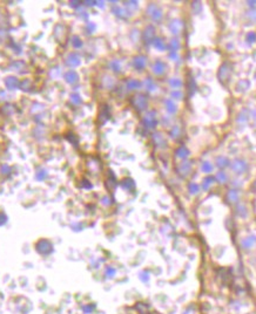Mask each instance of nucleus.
<instances>
[{
  "mask_svg": "<svg viewBox=\"0 0 256 314\" xmlns=\"http://www.w3.org/2000/svg\"><path fill=\"white\" fill-rule=\"evenodd\" d=\"M231 169L236 172V174H242L247 170V163L241 161V159H235L233 162V165H231Z\"/></svg>",
  "mask_w": 256,
  "mask_h": 314,
  "instance_id": "1",
  "label": "nucleus"
},
{
  "mask_svg": "<svg viewBox=\"0 0 256 314\" xmlns=\"http://www.w3.org/2000/svg\"><path fill=\"white\" fill-rule=\"evenodd\" d=\"M229 73H230L229 64H228V63H223V64L221 66L220 70H219V74H217V76H219V79H220L221 81H224V80H227V79H228V76H229Z\"/></svg>",
  "mask_w": 256,
  "mask_h": 314,
  "instance_id": "2",
  "label": "nucleus"
},
{
  "mask_svg": "<svg viewBox=\"0 0 256 314\" xmlns=\"http://www.w3.org/2000/svg\"><path fill=\"white\" fill-rule=\"evenodd\" d=\"M256 244V237L255 236H249V237H247L246 239H243L242 240V247L243 249H250V247H253L254 245Z\"/></svg>",
  "mask_w": 256,
  "mask_h": 314,
  "instance_id": "3",
  "label": "nucleus"
},
{
  "mask_svg": "<svg viewBox=\"0 0 256 314\" xmlns=\"http://www.w3.org/2000/svg\"><path fill=\"white\" fill-rule=\"evenodd\" d=\"M227 197H228V200H229V202H231V203H236V202L239 200V192H237L236 190H229Z\"/></svg>",
  "mask_w": 256,
  "mask_h": 314,
  "instance_id": "4",
  "label": "nucleus"
},
{
  "mask_svg": "<svg viewBox=\"0 0 256 314\" xmlns=\"http://www.w3.org/2000/svg\"><path fill=\"white\" fill-rule=\"evenodd\" d=\"M213 183H214V177H213V176H208V177H206V178L203 179V182H202V189H203V190H208V189L212 187Z\"/></svg>",
  "mask_w": 256,
  "mask_h": 314,
  "instance_id": "5",
  "label": "nucleus"
},
{
  "mask_svg": "<svg viewBox=\"0 0 256 314\" xmlns=\"http://www.w3.org/2000/svg\"><path fill=\"white\" fill-rule=\"evenodd\" d=\"M216 164H217V166H219V168L223 169V168H225V166H228V165H229V161H228V158L221 156V157H219V158L216 159Z\"/></svg>",
  "mask_w": 256,
  "mask_h": 314,
  "instance_id": "6",
  "label": "nucleus"
},
{
  "mask_svg": "<svg viewBox=\"0 0 256 314\" xmlns=\"http://www.w3.org/2000/svg\"><path fill=\"white\" fill-rule=\"evenodd\" d=\"M249 86H250V83H249L248 81L243 80V81H241V82H239V83H237V86H236V89H237L239 92H244V90H247V89L249 88Z\"/></svg>",
  "mask_w": 256,
  "mask_h": 314,
  "instance_id": "7",
  "label": "nucleus"
},
{
  "mask_svg": "<svg viewBox=\"0 0 256 314\" xmlns=\"http://www.w3.org/2000/svg\"><path fill=\"white\" fill-rule=\"evenodd\" d=\"M201 170H202L203 172H206V174H210V172L213 171V165H212V163H209V162H203L202 165H201Z\"/></svg>",
  "mask_w": 256,
  "mask_h": 314,
  "instance_id": "8",
  "label": "nucleus"
},
{
  "mask_svg": "<svg viewBox=\"0 0 256 314\" xmlns=\"http://www.w3.org/2000/svg\"><path fill=\"white\" fill-rule=\"evenodd\" d=\"M236 211H237L239 216H241V217H246V216H247V209H246V206L242 205V204H239V205H237Z\"/></svg>",
  "mask_w": 256,
  "mask_h": 314,
  "instance_id": "9",
  "label": "nucleus"
},
{
  "mask_svg": "<svg viewBox=\"0 0 256 314\" xmlns=\"http://www.w3.org/2000/svg\"><path fill=\"white\" fill-rule=\"evenodd\" d=\"M216 181L219 182V183H225L227 181H228V176L224 174V172H219L217 175H216Z\"/></svg>",
  "mask_w": 256,
  "mask_h": 314,
  "instance_id": "10",
  "label": "nucleus"
},
{
  "mask_svg": "<svg viewBox=\"0 0 256 314\" xmlns=\"http://www.w3.org/2000/svg\"><path fill=\"white\" fill-rule=\"evenodd\" d=\"M188 155H189V150H188L187 148H183V147H182V148H180V149L177 150V156L179 157H183V158H185V157H187Z\"/></svg>",
  "mask_w": 256,
  "mask_h": 314,
  "instance_id": "11",
  "label": "nucleus"
},
{
  "mask_svg": "<svg viewBox=\"0 0 256 314\" xmlns=\"http://www.w3.org/2000/svg\"><path fill=\"white\" fill-rule=\"evenodd\" d=\"M189 191H191V193H193V195L199 193V191H200V185H199V184H195V183H192V184L189 185Z\"/></svg>",
  "mask_w": 256,
  "mask_h": 314,
  "instance_id": "12",
  "label": "nucleus"
},
{
  "mask_svg": "<svg viewBox=\"0 0 256 314\" xmlns=\"http://www.w3.org/2000/svg\"><path fill=\"white\" fill-rule=\"evenodd\" d=\"M246 40H247V42H249V43H254V42L256 41V34L255 33H249V34H247Z\"/></svg>",
  "mask_w": 256,
  "mask_h": 314,
  "instance_id": "13",
  "label": "nucleus"
},
{
  "mask_svg": "<svg viewBox=\"0 0 256 314\" xmlns=\"http://www.w3.org/2000/svg\"><path fill=\"white\" fill-rule=\"evenodd\" d=\"M247 120H248V116L246 115V111H242V113L239 115V117H237V122H241V123L246 122Z\"/></svg>",
  "mask_w": 256,
  "mask_h": 314,
  "instance_id": "14",
  "label": "nucleus"
},
{
  "mask_svg": "<svg viewBox=\"0 0 256 314\" xmlns=\"http://www.w3.org/2000/svg\"><path fill=\"white\" fill-rule=\"evenodd\" d=\"M193 5H194V6H193V8H194L195 13H196V14H197V13H200V11H201V8H202V7H201V6H202V5H201V2H199V1H195V2H193Z\"/></svg>",
  "mask_w": 256,
  "mask_h": 314,
  "instance_id": "15",
  "label": "nucleus"
},
{
  "mask_svg": "<svg viewBox=\"0 0 256 314\" xmlns=\"http://www.w3.org/2000/svg\"><path fill=\"white\" fill-rule=\"evenodd\" d=\"M248 17L250 19H253V20H256V9H253L252 12H249L248 13Z\"/></svg>",
  "mask_w": 256,
  "mask_h": 314,
  "instance_id": "16",
  "label": "nucleus"
},
{
  "mask_svg": "<svg viewBox=\"0 0 256 314\" xmlns=\"http://www.w3.org/2000/svg\"><path fill=\"white\" fill-rule=\"evenodd\" d=\"M170 85H173V86H176V87H177V86H181L182 83H181V81H180V80H173V82L170 81Z\"/></svg>",
  "mask_w": 256,
  "mask_h": 314,
  "instance_id": "17",
  "label": "nucleus"
},
{
  "mask_svg": "<svg viewBox=\"0 0 256 314\" xmlns=\"http://www.w3.org/2000/svg\"><path fill=\"white\" fill-rule=\"evenodd\" d=\"M248 5L252 7V8H255V5H256V1H248Z\"/></svg>",
  "mask_w": 256,
  "mask_h": 314,
  "instance_id": "18",
  "label": "nucleus"
},
{
  "mask_svg": "<svg viewBox=\"0 0 256 314\" xmlns=\"http://www.w3.org/2000/svg\"><path fill=\"white\" fill-rule=\"evenodd\" d=\"M174 96L175 97H177V98H180V97H182V93H174Z\"/></svg>",
  "mask_w": 256,
  "mask_h": 314,
  "instance_id": "19",
  "label": "nucleus"
}]
</instances>
